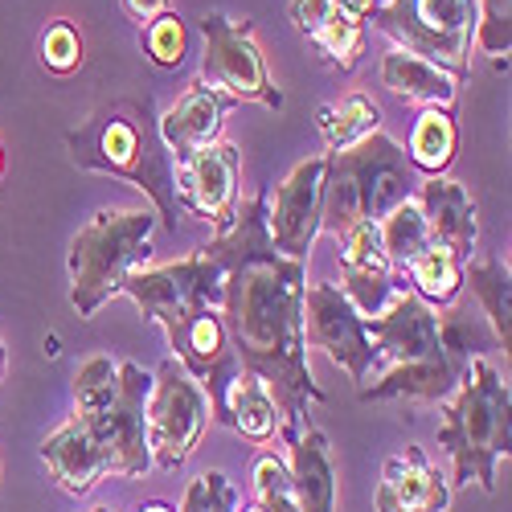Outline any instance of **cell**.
Here are the masks:
<instances>
[{
	"label": "cell",
	"mask_w": 512,
	"mask_h": 512,
	"mask_svg": "<svg viewBox=\"0 0 512 512\" xmlns=\"http://www.w3.org/2000/svg\"><path fill=\"white\" fill-rule=\"evenodd\" d=\"M304 340L332 365L349 369L361 390L377 377V349L365 332V316L345 300L336 283L304 287Z\"/></svg>",
	"instance_id": "cell-12"
},
{
	"label": "cell",
	"mask_w": 512,
	"mask_h": 512,
	"mask_svg": "<svg viewBox=\"0 0 512 512\" xmlns=\"http://www.w3.org/2000/svg\"><path fill=\"white\" fill-rule=\"evenodd\" d=\"M0 173H5V148H0Z\"/></svg>",
	"instance_id": "cell-40"
},
{
	"label": "cell",
	"mask_w": 512,
	"mask_h": 512,
	"mask_svg": "<svg viewBox=\"0 0 512 512\" xmlns=\"http://www.w3.org/2000/svg\"><path fill=\"white\" fill-rule=\"evenodd\" d=\"M406 275H410V291L426 308H447V304H455V295L463 287V259H455L451 250L431 242L406 267Z\"/></svg>",
	"instance_id": "cell-25"
},
{
	"label": "cell",
	"mask_w": 512,
	"mask_h": 512,
	"mask_svg": "<svg viewBox=\"0 0 512 512\" xmlns=\"http://www.w3.org/2000/svg\"><path fill=\"white\" fill-rule=\"evenodd\" d=\"M463 283L476 291V300L492 324V336L500 340V349L508 357V349H512V275H508V263H500V259L463 263Z\"/></svg>",
	"instance_id": "cell-21"
},
{
	"label": "cell",
	"mask_w": 512,
	"mask_h": 512,
	"mask_svg": "<svg viewBox=\"0 0 512 512\" xmlns=\"http://www.w3.org/2000/svg\"><path fill=\"white\" fill-rule=\"evenodd\" d=\"M287 472L300 512H336V455L324 431L304 426L287 443Z\"/></svg>",
	"instance_id": "cell-18"
},
{
	"label": "cell",
	"mask_w": 512,
	"mask_h": 512,
	"mask_svg": "<svg viewBox=\"0 0 512 512\" xmlns=\"http://www.w3.org/2000/svg\"><path fill=\"white\" fill-rule=\"evenodd\" d=\"M312 46L324 54L328 66L353 70L361 62V54H365V21L353 17V13H345V9H336L332 21L312 37Z\"/></svg>",
	"instance_id": "cell-28"
},
{
	"label": "cell",
	"mask_w": 512,
	"mask_h": 512,
	"mask_svg": "<svg viewBox=\"0 0 512 512\" xmlns=\"http://www.w3.org/2000/svg\"><path fill=\"white\" fill-rule=\"evenodd\" d=\"M476 46L496 62V70H508V46H512V0H480Z\"/></svg>",
	"instance_id": "cell-31"
},
{
	"label": "cell",
	"mask_w": 512,
	"mask_h": 512,
	"mask_svg": "<svg viewBox=\"0 0 512 512\" xmlns=\"http://www.w3.org/2000/svg\"><path fill=\"white\" fill-rule=\"evenodd\" d=\"M238 148L226 140H213L201 148L193 160L173 168V185H177V205L181 213L197 222H209L218 234H226L238 218Z\"/></svg>",
	"instance_id": "cell-13"
},
{
	"label": "cell",
	"mask_w": 512,
	"mask_h": 512,
	"mask_svg": "<svg viewBox=\"0 0 512 512\" xmlns=\"http://www.w3.org/2000/svg\"><path fill=\"white\" fill-rule=\"evenodd\" d=\"M443 406L439 447H447L455 463V484H480L484 492H496V463L508 459L512 443V398L508 381L496 373V365L476 353L467 357L459 386Z\"/></svg>",
	"instance_id": "cell-4"
},
{
	"label": "cell",
	"mask_w": 512,
	"mask_h": 512,
	"mask_svg": "<svg viewBox=\"0 0 512 512\" xmlns=\"http://www.w3.org/2000/svg\"><path fill=\"white\" fill-rule=\"evenodd\" d=\"M414 201L422 209V222H426L431 242L451 250L455 259L472 263V250H476V238H480L472 193H467L459 181H451V177H426L418 185Z\"/></svg>",
	"instance_id": "cell-16"
},
{
	"label": "cell",
	"mask_w": 512,
	"mask_h": 512,
	"mask_svg": "<svg viewBox=\"0 0 512 512\" xmlns=\"http://www.w3.org/2000/svg\"><path fill=\"white\" fill-rule=\"evenodd\" d=\"M140 512H177V508H173V504H164V500H148Z\"/></svg>",
	"instance_id": "cell-38"
},
{
	"label": "cell",
	"mask_w": 512,
	"mask_h": 512,
	"mask_svg": "<svg viewBox=\"0 0 512 512\" xmlns=\"http://www.w3.org/2000/svg\"><path fill=\"white\" fill-rule=\"evenodd\" d=\"M123 13L132 17L140 29H148L156 17H164V13H168V0H123Z\"/></svg>",
	"instance_id": "cell-36"
},
{
	"label": "cell",
	"mask_w": 512,
	"mask_h": 512,
	"mask_svg": "<svg viewBox=\"0 0 512 512\" xmlns=\"http://www.w3.org/2000/svg\"><path fill=\"white\" fill-rule=\"evenodd\" d=\"M41 459H46V467H50V476L58 480V488L70 492V496H87L107 476L103 451L95 447L91 431L78 418L62 422L54 435L41 439Z\"/></svg>",
	"instance_id": "cell-19"
},
{
	"label": "cell",
	"mask_w": 512,
	"mask_h": 512,
	"mask_svg": "<svg viewBox=\"0 0 512 512\" xmlns=\"http://www.w3.org/2000/svg\"><path fill=\"white\" fill-rule=\"evenodd\" d=\"M377 238H381V250H386V259L394 271H406L418 254L431 246V234H426V222H422V209L418 201H402L398 209H390L386 218L377 222Z\"/></svg>",
	"instance_id": "cell-26"
},
{
	"label": "cell",
	"mask_w": 512,
	"mask_h": 512,
	"mask_svg": "<svg viewBox=\"0 0 512 512\" xmlns=\"http://www.w3.org/2000/svg\"><path fill=\"white\" fill-rule=\"evenodd\" d=\"M365 332L377 349V377L361 390V402H447L480 340L463 312L435 316L410 287H402L381 316L365 320Z\"/></svg>",
	"instance_id": "cell-2"
},
{
	"label": "cell",
	"mask_w": 512,
	"mask_h": 512,
	"mask_svg": "<svg viewBox=\"0 0 512 512\" xmlns=\"http://www.w3.org/2000/svg\"><path fill=\"white\" fill-rule=\"evenodd\" d=\"M144 50L156 66L173 70L185 62V50H189V33H185V21L177 13H164L156 17L148 29H144Z\"/></svg>",
	"instance_id": "cell-32"
},
{
	"label": "cell",
	"mask_w": 512,
	"mask_h": 512,
	"mask_svg": "<svg viewBox=\"0 0 512 512\" xmlns=\"http://www.w3.org/2000/svg\"><path fill=\"white\" fill-rule=\"evenodd\" d=\"M226 414H230V426L250 439V443H267L275 439L279 431V414H275V398L271 390L263 386L254 373H238L234 377V386L226 394Z\"/></svg>",
	"instance_id": "cell-22"
},
{
	"label": "cell",
	"mask_w": 512,
	"mask_h": 512,
	"mask_svg": "<svg viewBox=\"0 0 512 512\" xmlns=\"http://www.w3.org/2000/svg\"><path fill=\"white\" fill-rule=\"evenodd\" d=\"M455 144H459V132H455L451 111L426 107L414 119V132H410V144H406V160H410V168H418V173H426V177H443L447 164L455 160Z\"/></svg>",
	"instance_id": "cell-23"
},
{
	"label": "cell",
	"mask_w": 512,
	"mask_h": 512,
	"mask_svg": "<svg viewBox=\"0 0 512 512\" xmlns=\"http://www.w3.org/2000/svg\"><path fill=\"white\" fill-rule=\"evenodd\" d=\"M41 50V66L54 70V74H74L82 66V37L70 21H54L37 41Z\"/></svg>",
	"instance_id": "cell-33"
},
{
	"label": "cell",
	"mask_w": 512,
	"mask_h": 512,
	"mask_svg": "<svg viewBox=\"0 0 512 512\" xmlns=\"http://www.w3.org/2000/svg\"><path fill=\"white\" fill-rule=\"evenodd\" d=\"M381 82H386V91L398 95L402 103H414V107H439V111H451L455 103V91L459 82L451 74H443L439 66L422 62L406 50H390L381 58Z\"/></svg>",
	"instance_id": "cell-20"
},
{
	"label": "cell",
	"mask_w": 512,
	"mask_h": 512,
	"mask_svg": "<svg viewBox=\"0 0 512 512\" xmlns=\"http://www.w3.org/2000/svg\"><path fill=\"white\" fill-rule=\"evenodd\" d=\"M201 82L222 91L230 103H263L271 111L283 107V91L271 82L263 50L254 46L250 21H234L226 13H205L201 17Z\"/></svg>",
	"instance_id": "cell-11"
},
{
	"label": "cell",
	"mask_w": 512,
	"mask_h": 512,
	"mask_svg": "<svg viewBox=\"0 0 512 512\" xmlns=\"http://www.w3.org/2000/svg\"><path fill=\"white\" fill-rule=\"evenodd\" d=\"M70 164L82 173H107L132 181L160 209V222L177 230L181 205L173 185V156L160 144L152 99H111L87 123L66 132Z\"/></svg>",
	"instance_id": "cell-3"
},
{
	"label": "cell",
	"mask_w": 512,
	"mask_h": 512,
	"mask_svg": "<svg viewBox=\"0 0 512 512\" xmlns=\"http://www.w3.org/2000/svg\"><path fill=\"white\" fill-rule=\"evenodd\" d=\"M336 9H340L336 0H291V25L312 41V37L332 21Z\"/></svg>",
	"instance_id": "cell-35"
},
{
	"label": "cell",
	"mask_w": 512,
	"mask_h": 512,
	"mask_svg": "<svg viewBox=\"0 0 512 512\" xmlns=\"http://www.w3.org/2000/svg\"><path fill=\"white\" fill-rule=\"evenodd\" d=\"M254 500L246 512H300L295 508V492H291V472L287 463L271 451H263L254 459Z\"/></svg>",
	"instance_id": "cell-29"
},
{
	"label": "cell",
	"mask_w": 512,
	"mask_h": 512,
	"mask_svg": "<svg viewBox=\"0 0 512 512\" xmlns=\"http://www.w3.org/2000/svg\"><path fill=\"white\" fill-rule=\"evenodd\" d=\"M336 242H340V254H336L340 275H394L386 250H381V238H377V222H357Z\"/></svg>",
	"instance_id": "cell-27"
},
{
	"label": "cell",
	"mask_w": 512,
	"mask_h": 512,
	"mask_svg": "<svg viewBox=\"0 0 512 512\" xmlns=\"http://www.w3.org/2000/svg\"><path fill=\"white\" fill-rule=\"evenodd\" d=\"M181 512H238V492L226 480V472H201L189 484Z\"/></svg>",
	"instance_id": "cell-34"
},
{
	"label": "cell",
	"mask_w": 512,
	"mask_h": 512,
	"mask_svg": "<svg viewBox=\"0 0 512 512\" xmlns=\"http://www.w3.org/2000/svg\"><path fill=\"white\" fill-rule=\"evenodd\" d=\"M148 394H152V373L136 361H119V390L111 394V402L95 410H74V418L87 426L95 447L103 451L107 476L136 480L152 467L148 431H144Z\"/></svg>",
	"instance_id": "cell-10"
},
{
	"label": "cell",
	"mask_w": 512,
	"mask_h": 512,
	"mask_svg": "<svg viewBox=\"0 0 512 512\" xmlns=\"http://www.w3.org/2000/svg\"><path fill=\"white\" fill-rule=\"evenodd\" d=\"M91 512H115V508H91Z\"/></svg>",
	"instance_id": "cell-41"
},
{
	"label": "cell",
	"mask_w": 512,
	"mask_h": 512,
	"mask_svg": "<svg viewBox=\"0 0 512 512\" xmlns=\"http://www.w3.org/2000/svg\"><path fill=\"white\" fill-rule=\"evenodd\" d=\"M226 107H230V99L222 91L205 87V82H193V87L156 119L160 144L168 148V156H173V168L193 160L201 148H209L213 140H218Z\"/></svg>",
	"instance_id": "cell-17"
},
{
	"label": "cell",
	"mask_w": 512,
	"mask_h": 512,
	"mask_svg": "<svg viewBox=\"0 0 512 512\" xmlns=\"http://www.w3.org/2000/svg\"><path fill=\"white\" fill-rule=\"evenodd\" d=\"M414 185L406 148L386 132H373L345 152H328L320 230L340 238L357 222H381L390 209L414 197Z\"/></svg>",
	"instance_id": "cell-5"
},
{
	"label": "cell",
	"mask_w": 512,
	"mask_h": 512,
	"mask_svg": "<svg viewBox=\"0 0 512 512\" xmlns=\"http://www.w3.org/2000/svg\"><path fill=\"white\" fill-rule=\"evenodd\" d=\"M115 390H119V361H111L107 353L82 361L74 373V410H95L111 402Z\"/></svg>",
	"instance_id": "cell-30"
},
{
	"label": "cell",
	"mask_w": 512,
	"mask_h": 512,
	"mask_svg": "<svg viewBox=\"0 0 512 512\" xmlns=\"http://www.w3.org/2000/svg\"><path fill=\"white\" fill-rule=\"evenodd\" d=\"M324 168H328V156H312L304 164H295L291 177L271 193L267 234L283 259L308 263L312 242L320 234V213H324Z\"/></svg>",
	"instance_id": "cell-14"
},
{
	"label": "cell",
	"mask_w": 512,
	"mask_h": 512,
	"mask_svg": "<svg viewBox=\"0 0 512 512\" xmlns=\"http://www.w3.org/2000/svg\"><path fill=\"white\" fill-rule=\"evenodd\" d=\"M271 193L238 205V218L205 250L222 263V324L242 373H254L271 390L279 435L291 443L304 431L308 406L324 402V390L308 369L304 340V287L308 267L283 259L267 234Z\"/></svg>",
	"instance_id": "cell-1"
},
{
	"label": "cell",
	"mask_w": 512,
	"mask_h": 512,
	"mask_svg": "<svg viewBox=\"0 0 512 512\" xmlns=\"http://www.w3.org/2000/svg\"><path fill=\"white\" fill-rule=\"evenodd\" d=\"M209 426V398L193 381V373L177 361L164 357L160 369L152 373V394L144 406V431H148V455L164 472L177 467L193 455Z\"/></svg>",
	"instance_id": "cell-9"
},
{
	"label": "cell",
	"mask_w": 512,
	"mask_h": 512,
	"mask_svg": "<svg viewBox=\"0 0 512 512\" xmlns=\"http://www.w3.org/2000/svg\"><path fill=\"white\" fill-rule=\"evenodd\" d=\"M336 5L345 9V13H353V17H361V21H365V17H369V13L381 5V0H336Z\"/></svg>",
	"instance_id": "cell-37"
},
{
	"label": "cell",
	"mask_w": 512,
	"mask_h": 512,
	"mask_svg": "<svg viewBox=\"0 0 512 512\" xmlns=\"http://www.w3.org/2000/svg\"><path fill=\"white\" fill-rule=\"evenodd\" d=\"M0 377H5V345H0Z\"/></svg>",
	"instance_id": "cell-39"
},
{
	"label": "cell",
	"mask_w": 512,
	"mask_h": 512,
	"mask_svg": "<svg viewBox=\"0 0 512 512\" xmlns=\"http://www.w3.org/2000/svg\"><path fill=\"white\" fill-rule=\"evenodd\" d=\"M316 127H320V136L332 152H345L353 144H361L365 136L381 132V111L369 95H345L340 103H328L316 111Z\"/></svg>",
	"instance_id": "cell-24"
},
{
	"label": "cell",
	"mask_w": 512,
	"mask_h": 512,
	"mask_svg": "<svg viewBox=\"0 0 512 512\" xmlns=\"http://www.w3.org/2000/svg\"><path fill=\"white\" fill-rule=\"evenodd\" d=\"M119 295H127L152 324L164 328L168 345H177L205 312H222V263L201 246L189 259L132 271Z\"/></svg>",
	"instance_id": "cell-8"
},
{
	"label": "cell",
	"mask_w": 512,
	"mask_h": 512,
	"mask_svg": "<svg viewBox=\"0 0 512 512\" xmlns=\"http://www.w3.org/2000/svg\"><path fill=\"white\" fill-rule=\"evenodd\" d=\"M373 29L422 62L439 66L455 82L472 70L480 0H381L369 13Z\"/></svg>",
	"instance_id": "cell-7"
},
{
	"label": "cell",
	"mask_w": 512,
	"mask_h": 512,
	"mask_svg": "<svg viewBox=\"0 0 512 512\" xmlns=\"http://www.w3.org/2000/svg\"><path fill=\"white\" fill-rule=\"evenodd\" d=\"M377 512H447L451 508V488L431 467L422 447H406L386 459L381 467V484L373 492Z\"/></svg>",
	"instance_id": "cell-15"
},
{
	"label": "cell",
	"mask_w": 512,
	"mask_h": 512,
	"mask_svg": "<svg viewBox=\"0 0 512 512\" xmlns=\"http://www.w3.org/2000/svg\"><path fill=\"white\" fill-rule=\"evenodd\" d=\"M152 209H99L70 242V304L82 320H91L123 279L148 267L152 259Z\"/></svg>",
	"instance_id": "cell-6"
}]
</instances>
